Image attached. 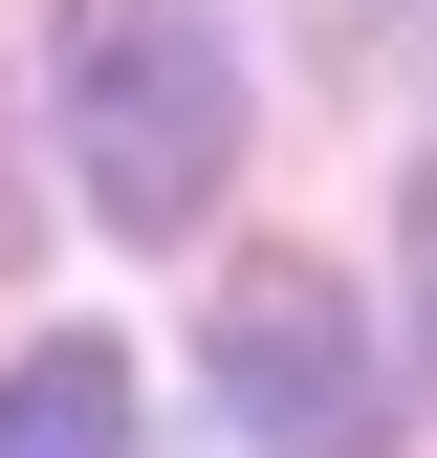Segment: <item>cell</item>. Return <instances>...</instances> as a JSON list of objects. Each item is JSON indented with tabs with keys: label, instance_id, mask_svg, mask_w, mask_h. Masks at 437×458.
<instances>
[{
	"label": "cell",
	"instance_id": "1",
	"mask_svg": "<svg viewBox=\"0 0 437 458\" xmlns=\"http://www.w3.org/2000/svg\"><path fill=\"white\" fill-rule=\"evenodd\" d=\"M44 88H66V175H88L109 241H197L218 218V175H241V44H218V0H66Z\"/></svg>",
	"mask_w": 437,
	"mask_h": 458
},
{
	"label": "cell",
	"instance_id": "2",
	"mask_svg": "<svg viewBox=\"0 0 437 458\" xmlns=\"http://www.w3.org/2000/svg\"><path fill=\"white\" fill-rule=\"evenodd\" d=\"M197 350H218V415H241L262 458H372L394 437V350H372V306L328 262H241Z\"/></svg>",
	"mask_w": 437,
	"mask_h": 458
},
{
	"label": "cell",
	"instance_id": "3",
	"mask_svg": "<svg viewBox=\"0 0 437 458\" xmlns=\"http://www.w3.org/2000/svg\"><path fill=\"white\" fill-rule=\"evenodd\" d=\"M0 458H132V350L44 327V350L0 371Z\"/></svg>",
	"mask_w": 437,
	"mask_h": 458
},
{
	"label": "cell",
	"instance_id": "4",
	"mask_svg": "<svg viewBox=\"0 0 437 458\" xmlns=\"http://www.w3.org/2000/svg\"><path fill=\"white\" fill-rule=\"evenodd\" d=\"M416 393H437V175H416Z\"/></svg>",
	"mask_w": 437,
	"mask_h": 458
}]
</instances>
